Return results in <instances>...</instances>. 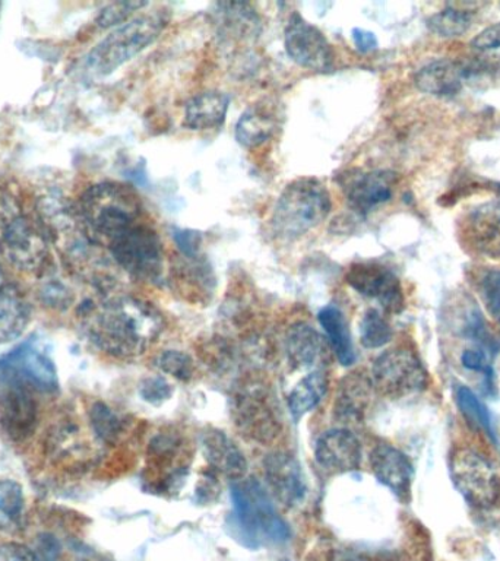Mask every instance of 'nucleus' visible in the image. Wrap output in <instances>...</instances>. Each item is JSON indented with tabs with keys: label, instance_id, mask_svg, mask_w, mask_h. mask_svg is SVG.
Listing matches in <instances>:
<instances>
[{
	"label": "nucleus",
	"instance_id": "1",
	"mask_svg": "<svg viewBox=\"0 0 500 561\" xmlns=\"http://www.w3.org/2000/svg\"><path fill=\"white\" fill-rule=\"evenodd\" d=\"M162 318L148 302L136 298H113L91 310L92 341L114 357L143 354L162 331Z\"/></svg>",
	"mask_w": 500,
	"mask_h": 561
},
{
	"label": "nucleus",
	"instance_id": "2",
	"mask_svg": "<svg viewBox=\"0 0 500 561\" xmlns=\"http://www.w3.org/2000/svg\"><path fill=\"white\" fill-rule=\"evenodd\" d=\"M79 215L91 234L110 241L144 222L138 195L125 184L105 182L88 188L79 202Z\"/></svg>",
	"mask_w": 500,
	"mask_h": 561
},
{
	"label": "nucleus",
	"instance_id": "3",
	"mask_svg": "<svg viewBox=\"0 0 500 561\" xmlns=\"http://www.w3.org/2000/svg\"><path fill=\"white\" fill-rule=\"evenodd\" d=\"M331 209V195L320 180H294L281 193L272 210V234L285 241L296 240L322 224Z\"/></svg>",
	"mask_w": 500,
	"mask_h": 561
},
{
	"label": "nucleus",
	"instance_id": "4",
	"mask_svg": "<svg viewBox=\"0 0 500 561\" xmlns=\"http://www.w3.org/2000/svg\"><path fill=\"white\" fill-rule=\"evenodd\" d=\"M0 253L21 270H37L48 254L46 227L24 206L15 193L0 188Z\"/></svg>",
	"mask_w": 500,
	"mask_h": 561
},
{
	"label": "nucleus",
	"instance_id": "5",
	"mask_svg": "<svg viewBox=\"0 0 500 561\" xmlns=\"http://www.w3.org/2000/svg\"><path fill=\"white\" fill-rule=\"evenodd\" d=\"M232 513L230 522L249 546L261 541L280 542L288 538V528L276 513L270 494L257 480H241L231 484Z\"/></svg>",
	"mask_w": 500,
	"mask_h": 561
},
{
	"label": "nucleus",
	"instance_id": "6",
	"mask_svg": "<svg viewBox=\"0 0 500 561\" xmlns=\"http://www.w3.org/2000/svg\"><path fill=\"white\" fill-rule=\"evenodd\" d=\"M166 20L148 13L125 22L101 39L86 57V68L94 77H105L151 46L164 30Z\"/></svg>",
	"mask_w": 500,
	"mask_h": 561
},
{
	"label": "nucleus",
	"instance_id": "7",
	"mask_svg": "<svg viewBox=\"0 0 500 561\" xmlns=\"http://www.w3.org/2000/svg\"><path fill=\"white\" fill-rule=\"evenodd\" d=\"M110 253L127 274L139 279L160 280L164 270V250L160 237L148 224L140 222L109 243Z\"/></svg>",
	"mask_w": 500,
	"mask_h": 561
},
{
	"label": "nucleus",
	"instance_id": "8",
	"mask_svg": "<svg viewBox=\"0 0 500 561\" xmlns=\"http://www.w3.org/2000/svg\"><path fill=\"white\" fill-rule=\"evenodd\" d=\"M372 381L382 394L406 398L428 388V371L414 353L406 348L385 351L372 367Z\"/></svg>",
	"mask_w": 500,
	"mask_h": 561
},
{
	"label": "nucleus",
	"instance_id": "9",
	"mask_svg": "<svg viewBox=\"0 0 500 561\" xmlns=\"http://www.w3.org/2000/svg\"><path fill=\"white\" fill-rule=\"evenodd\" d=\"M452 482L465 502L487 508L498 502L500 481L489 460L471 449L456 450L450 465Z\"/></svg>",
	"mask_w": 500,
	"mask_h": 561
},
{
	"label": "nucleus",
	"instance_id": "10",
	"mask_svg": "<svg viewBox=\"0 0 500 561\" xmlns=\"http://www.w3.org/2000/svg\"><path fill=\"white\" fill-rule=\"evenodd\" d=\"M33 390L18 377L0 373V427L12 440H24L35 430L37 403Z\"/></svg>",
	"mask_w": 500,
	"mask_h": 561
},
{
	"label": "nucleus",
	"instance_id": "11",
	"mask_svg": "<svg viewBox=\"0 0 500 561\" xmlns=\"http://www.w3.org/2000/svg\"><path fill=\"white\" fill-rule=\"evenodd\" d=\"M285 51L302 68L310 70L331 69L333 51L322 31L303 20L298 13L289 16L284 31Z\"/></svg>",
	"mask_w": 500,
	"mask_h": 561
},
{
	"label": "nucleus",
	"instance_id": "12",
	"mask_svg": "<svg viewBox=\"0 0 500 561\" xmlns=\"http://www.w3.org/2000/svg\"><path fill=\"white\" fill-rule=\"evenodd\" d=\"M232 414H235L237 427L250 440L268 443L279 436L280 420L271 403L270 394L263 389L249 388L237 394Z\"/></svg>",
	"mask_w": 500,
	"mask_h": 561
},
{
	"label": "nucleus",
	"instance_id": "13",
	"mask_svg": "<svg viewBox=\"0 0 500 561\" xmlns=\"http://www.w3.org/2000/svg\"><path fill=\"white\" fill-rule=\"evenodd\" d=\"M346 284L360 296L372 298L385 310L399 311L404 306L401 284L389 267L377 262L354 263L345 275Z\"/></svg>",
	"mask_w": 500,
	"mask_h": 561
},
{
	"label": "nucleus",
	"instance_id": "14",
	"mask_svg": "<svg viewBox=\"0 0 500 561\" xmlns=\"http://www.w3.org/2000/svg\"><path fill=\"white\" fill-rule=\"evenodd\" d=\"M0 373L18 377L31 388L50 392L57 389L55 364L33 344L26 341L0 359Z\"/></svg>",
	"mask_w": 500,
	"mask_h": 561
},
{
	"label": "nucleus",
	"instance_id": "15",
	"mask_svg": "<svg viewBox=\"0 0 500 561\" xmlns=\"http://www.w3.org/2000/svg\"><path fill=\"white\" fill-rule=\"evenodd\" d=\"M315 458L329 472L355 471L362 463V445L350 430H329L316 442Z\"/></svg>",
	"mask_w": 500,
	"mask_h": 561
},
{
	"label": "nucleus",
	"instance_id": "16",
	"mask_svg": "<svg viewBox=\"0 0 500 561\" xmlns=\"http://www.w3.org/2000/svg\"><path fill=\"white\" fill-rule=\"evenodd\" d=\"M397 175L388 170L349 175L344 183L346 202L355 213L366 215L393 197Z\"/></svg>",
	"mask_w": 500,
	"mask_h": 561
},
{
	"label": "nucleus",
	"instance_id": "17",
	"mask_svg": "<svg viewBox=\"0 0 500 561\" xmlns=\"http://www.w3.org/2000/svg\"><path fill=\"white\" fill-rule=\"evenodd\" d=\"M266 480L281 503L297 506L307 494L305 473L293 455L275 451L265 459Z\"/></svg>",
	"mask_w": 500,
	"mask_h": 561
},
{
	"label": "nucleus",
	"instance_id": "18",
	"mask_svg": "<svg viewBox=\"0 0 500 561\" xmlns=\"http://www.w3.org/2000/svg\"><path fill=\"white\" fill-rule=\"evenodd\" d=\"M371 467L377 481L399 499L410 495L414 469L406 454L390 445H377L371 454Z\"/></svg>",
	"mask_w": 500,
	"mask_h": 561
},
{
	"label": "nucleus",
	"instance_id": "19",
	"mask_svg": "<svg viewBox=\"0 0 500 561\" xmlns=\"http://www.w3.org/2000/svg\"><path fill=\"white\" fill-rule=\"evenodd\" d=\"M288 363L298 370H322L328 362L327 340L307 323L294 324L285 341Z\"/></svg>",
	"mask_w": 500,
	"mask_h": 561
},
{
	"label": "nucleus",
	"instance_id": "20",
	"mask_svg": "<svg viewBox=\"0 0 500 561\" xmlns=\"http://www.w3.org/2000/svg\"><path fill=\"white\" fill-rule=\"evenodd\" d=\"M204 458L215 472L239 481L248 471V462L236 443L219 430H206L201 434Z\"/></svg>",
	"mask_w": 500,
	"mask_h": 561
},
{
	"label": "nucleus",
	"instance_id": "21",
	"mask_svg": "<svg viewBox=\"0 0 500 561\" xmlns=\"http://www.w3.org/2000/svg\"><path fill=\"white\" fill-rule=\"evenodd\" d=\"M230 100L218 91H205L188 101L184 126L192 130L217 129L226 121Z\"/></svg>",
	"mask_w": 500,
	"mask_h": 561
},
{
	"label": "nucleus",
	"instance_id": "22",
	"mask_svg": "<svg viewBox=\"0 0 500 561\" xmlns=\"http://www.w3.org/2000/svg\"><path fill=\"white\" fill-rule=\"evenodd\" d=\"M416 85L429 95L452 96L463 87V72L454 61H430L417 72Z\"/></svg>",
	"mask_w": 500,
	"mask_h": 561
},
{
	"label": "nucleus",
	"instance_id": "23",
	"mask_svg": "<svg viewBox=\"0 0 500 561\" xmlns=\"http://www.w3.org/2000/svg\"><path fill=\"white\" fill-rule=\"evenodd\" d=\"M318 320L320 327L327 333L329 344H331L338 362L341 366H351L355 362V353L349 323H346L342 311L336 306L323 307L319 311Z\"/></svg>",
	"mask_w": 500,
	"mask_h": 561
},
{
	"label": "nucleus",
	"instance_id": "24",
	"mask_svg": "<svg viewBox=\"0 0 500 561\" xmlns=\"http://www.w3.org/2000/svg\"><path fill=\"white\" fill-rule=\"evenodd\" d=\"M328 390V377L323 370L309 371L294 385L288 393V410L294 421L318 407Z\"/></svg>",
	"mask_w": 500,
	"mask_h": 561
},
{
	"label": "nucleus",
	"instance_id": "25",
	"mask_svg": "<svg viewBox=\"0 0 500 561\" xmlns=\"http://www.w3.org/2000/svg\"><path fill=\"white\" fill-rule=\"evenodd\" d=\"M469 228L477 248L487 253H500V195L474 210Z\"/></svg>",
	"mask_w": 500,
	"mask_h": 561
},
{
	"label": "nucleus",
	"instance_id": "26",
	"mask_svg": "<svg viewBox=\"0 0 500 561\" xmlns=\"http://www.w3.org/2000/svg\"><path fill=\"white\" fill-rule=\"evenodd\" d=\"M275 121L266 110L252 107L246 110L236 123L237 142L245 148H257L274 135Z\"/></svg>",
	"mask_w": 500,
	"mask_h": 561
},
{
	"label": "nucleus",
	"instance_id": "27",
	"mask_svg": "<svg viewBox=\"0 0 500 561\" xmlns=\"http://www.w3.org/2000/svg\"><path fill=\"white\" fill-rule=\"evenodd\" d=\"M25 495L13 480H0V530L15 534L24 526Z\"/></svg>",
	"mask_w": 500,
	"mask_h": 561
},
{
	"label": "nucleus",
	"instance_id": "28",
	"mask_svg": "<svg viewBox=\"0 0 500 561\" xmlns=\"http://www.w3.org/2000/svg\"><path fill=\"white\" fill-rule=\"evenodd\" d=\"M30 320L29 307L15 293L0 291V345L22 335Z\"/></svg>",
	"mask_w": 500,
	"mask_h": 561
},
{
	"label": "nucleus",
	"instance_id": "29",
	"mask_svg": "<svg viewBox=\"0 0 500 561\" xmlns=\"http://www.w3.org/2000/svg\"><path fill=\"white\" fill-rule=\"evenodd\" d=\"M367 383L362 377H346L342 381L336 403V415L341 420H359L367 403Z\"/></svg>",
	"mask_w": 500,
	"mask_h": 561
},
{
	"label": "nucleus",
	"instance_id": "30",
	"mask_svg": "<svg viewBox=\"0 0 500 561\" xmlns=\"http://www.w3.org/2000/svg\"><path fill=\"white\" fill-rule=\"evenodd\" d=\"M455 401L459 411L463 412V415L469 421V423L476 424L478 428H481L482 432L491 438V440L498 443L490 412L471 389L463 385L456 386Z\"/></svg>",
	"mask_w": 500,
	"mask_h": 561
},
{
	"label": "nucleus",
	"instance_id": "31",
	"mask_svg": "<svg viewBox=\"0 0 500 561\" xmlns=\"http://www.w3.org/2000/svg\"><path fill=\"white\" fill-rule=\"evenodd\" d=\"M393 329L388 320L375 309L367 310L360 320V342L364 348L376 350L388 344Z\"/></svg>",
	"mask_w": 500,
	"mask_h": 561
},
{
	"label": "nucleus",
	"instance_id": "32",
	"mask_svg": "<svg viewBox=\"0 0 500 561\" xmlns=\"http://www.w3.org/2000/svg\"><path fill=\"white\" fill-rule=\"evenodd\" d=\"M430 30L441 37H459L471 26V15L459 9H445L429 20Z\"/></svg>",
	"mask_w": 500,
	"mask_h": 561
},
{
	"label": "nucleus",
	"instance_id": "33",
	"mask_svg": "<svg viewBox=\"0 0 500 561\" xmlns=\"http://www.w3.org/2000/svg\"><path fill=\"white\" fill-rule=\"evenodd\" d=\"M91 423L96 436L104 442L116 440L122 433V421L104 403H95L91 411Z\"/></svg>",
	"mask_w": 500,
	"mask_h": 561
},
{
	"label": "nucleus",
	"instance_id": "34",
	"mask_svg": "<svg viewBox=\"0 0 500 561\" xmlns=\"http://www.w3.org/2000/svg\"><path fill=\"white\" fill-rule=\"evenodd\" d=\"M147 7L145 2H114L101 9L96 16V25L101 28H110L114 25H123L136 11Z\"/></svg>",
	"mask_w": 500,
	"mask_h": 561
},
{
	"label": "nucleus",
	"instance_id": "35",
	"mask_svg": "<svg viewBox=\"0 0 500 561\" xmlns=\"http://www.w3.org/2000/svg\"><path fill=\"white\" fill-rule=\"evenodd\" d=\"M489 346L477 345L474 348L465 350L461 355V363L467 370L481 373L486 379L487 388L493 386V368H491V357Z\"/></svg>",
	"mask_w": 500,
	"mask_h": 561
},
{
	"label": "nucleus",
	"instance_id": "36",
	"mask_svg": "<svg viewBox=\"0 0 500 561\" xmlns=\"http://www.w3.org/2000/svg\"><path fill=\"white\" fill-rule=\"evenodd\" d=\"M158 366L167 375L175 377V379L186 381L191 379L193 373L192 358L182 351H166L158 358Z\"/></svg>",
	"mask_w": 500,
	"mask_h": 561
},
{
	"label": "nucleus",
	"instance_id": "37",
	"mask_svg": "<svg viewBox=\"0 0 500 561\" xmlns=\"http://www.w3.org/2000/svg\"><path fill=\"white\" fill-rule=\"evenodd\" d=\"M173 390V386L161 376L147 377L139 385L140 398L154 407L161 405L162 402L170 399Z\"/></svg>",
	"mask_w": 500,
	"mask_h": 561
},
{
	"label": "nucleus",
	"instance_id": "38",
	"mask_svg": "<svg viewBox=\"0 0 500 561\" xmlns=\"http://www.w3.org/2000/svg\"><path fill=\"white\" fill-rule=\"evenodd\" d=\"M480 288L487 310L495 319L500 320V270L486 272Z\"/></svg>",
	"mask_w": 500,
	"mask_h": 561
},
{
	"label": "nucleus",
	"instance_id": "39",
	"mask_svg": "<svg viewBox=\"0 0 500 561\" xmlns=\"http://www.w3.org/2000/svg\"><path fill=\"white\" fill-rule=\"evenodd\" d=\"M0 561H43L31 548L22 543L7 542L0 546Z\"/></svg>",
	"mask_w": 500,
	"mask_h": 561
},
{
	"label": "nucleus",
	"instance_id": "40",
	"mask_svg": "<svg viewBox=\"0 0 500 561\" xmlns=\"http://www.w3.org/2000/svg\"><path fill=\"white\" fill-rule=\"evenodd\" d=\"M473 47L477 50H495L500 47V22L495 25L487 26L480 34L474 37Z\"/></svg>",
	"mask_w": 500,
	"mask_h": 561
},
{
	"label": "nucleus",
	"instance_id": "41",
	"mask_svg": "<svg viewBox=\"0 0 500 561\" xmlns=\"http://www.w3.org/2000/svg\"><path fill=\"white\" fill-rule=\"evenodd\" d=\"M175 244L179 245L180 252L184 256L195 259L197 252H200L201 236L196 232L188 230L174 231Z\"/></svg>",
	"mask_w": 500,
	"mask_h": 561
},
{
	"label": "nucleus",
	"instance_id": "42",
	"mask_svg": "<svg viewBox=\"0 0 500 561\" xmlns=\"http://www.w3.org/2000/svg\"><path fill=\"white\" fill-rule=\"evenodd\" d=\"M353 42L359 51L371 53L377 48V38L372 31L354 28Z\"/></svg>",
	"mask_w": 500,
	"mask_h": 561
},
{
	"label": "nucleus",
	"instance_id": "43",
	"mask_svg": "<svg viewBox=\"0 0 500 561\" xmlns=\"http://www.w3.org/2000/svg\"><path fill=\"white\" fill-rule=\"evenodd\" d=\"M2 283H3V274H2V271H0V287H2Z\"/></svg>",
	"mask_w": 500,
	"mask_h": 561
}]
</instances>
